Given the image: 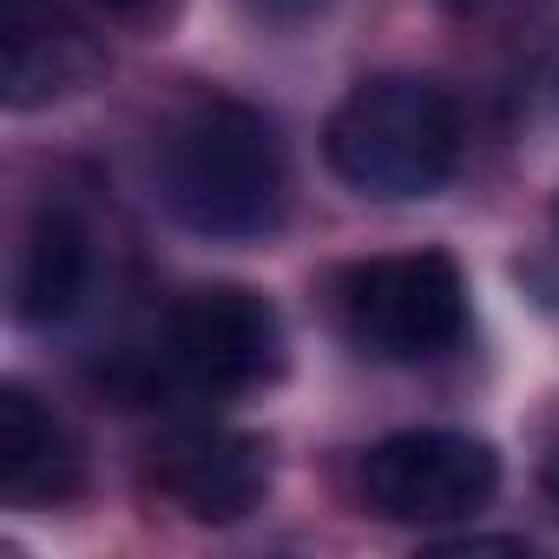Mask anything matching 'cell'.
I'll list each match as a JSON object with an SVG mask.
<instances>
[{"instance_id":"7a4b0ae2","label":"cell","mask_w":559,"mask_h":559,"mask_svg":"<svg viewBox=\"0 0 559 559\" xmlns=\"http://www.w3.org/2000/svg\"><path fill=\"white\" fill-rule=\"evenodd\" d=\"M323 152H330V171L362 198H382V204L435 198L461 158V112L435 80L382 73L349 86V99L330 112Z\"/></svg>"},{"instance_id":"277c9868","label":"cell","mask_w":559,"mask_h":559,"mask_svg":"<svg viewBox=\"0 0 559 559\" xmlns=\"http://www.w3.org/2000/svg\"><path fill=\"white\" fill-rule=\"evenodd\" d=\"M500 461L487 441L454 428H408L362 454V500L402 526H448L493 500Z\"/></svg>"},{"instance_id":"ba28073f","label":"cell","mask_w":559,"mask_h":559,"mask_svg":"<svg viewBox=\"0 0 559 559\" xmlns=\"http://www.w3.org/2000/svg\"><path fill=\"white\" fill-rule=\"evenodd\" d=\"M80 487V454L60 421L27 395L0 389V493L14 507H53Z\"/></svg>"},{"instance_id":"9c48e42d","label":"cell","mask_w":559,"mask_h":559,"mask_svg":"<svg viewBox=\"0 0 559 559\" xmlns=\"http://www.w3.org/2000/svg\"><path fill=\"white\" fill-rule=\"evenodd\" d=\"M86 276H93V243L67 211H40L27 243H21V270H14V310L21 323L47 330L67 323L86 297Z\"/></svg>"},{"instance_id":"8992f818","label":"cell","mask_w":559,"mask_h":559,"mask_svg":"<svg viewBox=\"0 0 559 559\" xmlns=\"http://www.w3.org/2000/svg\"><path fill=\"white\" fill-rule=\"evenodd\" d=\"M99 73L93 40L60 21L40 0H8V34H0V93H8L14 112L53 106L67 93H80Z\"/></svg>"},{"instance_id":"3957f363","label":"cell","mask_w":559,"mask_h":559,"mask_svg":"<svg viewBox=\"0 0 559 559\" xmlns=\"http://www.w3.org/2000/svg\"><path fill=\"white\" fill-rule=\"evenodd\" d=\"M343 330L389 362L441 356L467 323V284L448 250H408V257H369L343 270L336 284Z\"/></svg>"},{"instance_id":"52a82bcc","label":"cell","mask_w":559,"mask_h":559,"mask_svg":"<svg viewBox=\"0 0 559 559\" xmlns=\"http://www.w3.org/2000/svg\"><path fill=\"white\" fill-rule=\"evenodd\" d=\"M263 480H270V461H263V441L250 435H191L165 454V493L211 526L243 520L263 500Z\"/></svg>"},{"instance_id":"30bf717a","label":"cell","mask_w":559,"mask_h":559,"mask_svg":"<svg viewBox=\"0 0 559 559\" xmlns=\"http://www.w3.org/2000/svg\"><path fill=\"white\" fill-rule=\"evenodd\" d=\"M243 8L257 14V21H276V27H297V21H310V14H323L330 0H243Z\"/></svg>"},{"instance_id":"5b68a950","label":"cell","mask_w":559,"mask_h":559,"mask_svg":"<svg viewBox=\"0 0 559 559\" xmlns=\"http://www.w3.org/2000/svg\"><path fill=\"white\" fill-rule=\"evenodd\" d=\"M165 356L191 389H211V395L257 389L276 369V317L257 290H237V284L191 290L165 323Z\"/></svg>"},{"instance_id":"8fae6325","label":"cell","mask_w":559,"mask_h":559,"mask_svg":"<svg viewBox=\"0 0 559 559\" xmlns=\"http://www.w3.org/2000/svg\"><path fill=\"white\" fill-rule=\"evenodd\" d=\"M93 8H106L112 21H132V27H145V21H158V14H165V0H93Z\"/></svg>"},{"instance_id":"7c38bea8","label":"cell","mask_w":559,"mask_h":559,"mask_svg":"<svg viewBox=\"0 0 559 559\" xmlns=\"http://www.w3.org/2000/svg\"><path fill=\"white\" fill-rule=\"evenodd\" d=\"M546 480H552V500H559V461H552V474H546Z\"/></svg>"},{"instance_id":"6da1fadb","label":"cell","mask_w":559,"mask_h":559,"mask_svg":"<svg viewBox=\"0 0 559 559\" xmlns=\"http://www.w3.org/2000/svg\"><path fill=\"white\" fill-rule=\"evenodd\" d=\"M152 185L158 204L217 243L270 237L290 211V165L276 126L243 99H191L165 119L152 145Z\"/></svg>"}]
</instances>
